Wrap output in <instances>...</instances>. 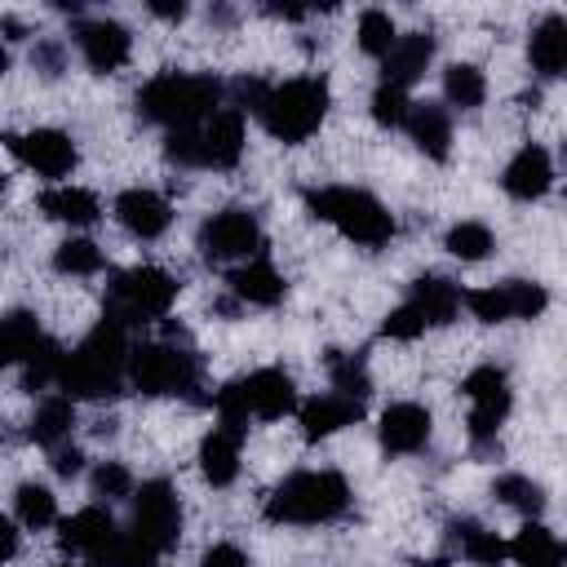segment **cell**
<instances>
[{
  "label": "cell",
  "instance_id": "obj_1",
  "mask_svg": "<svg viewBox=\"0 0 567 567\" xmlns=\"http://www.w3.org/2000/svg\"><path fill=\"white\" fill-rule=\"evenodd\" d=\"M128 341H124V323L106 319L84 337L80 350L66 354L58 385L66 390V399H106L120 390V377L128 372Z\"/></svg>",
  "mask_w": 567,
  "mask_h": 567
},
{
  "label": "cell",
  "instance_id": "obj_2",
  "mask_svg": "<svg viewBox=\"0 0 567 567\" xmlns=\"http://www.w3.org/2000/svg\"><path fill=\"white\" fill-rule=\"evenodd\" d=\"M217 97L221 84L213 75H155L137 93V111L177 133V128H199V120L217 115Z\"/></svg>",
  "mask_w": 567,
  "mask_h": 567
},
{
  "label": "cell",
  "instance_id": "obj_3",
  "mask_svg": "<svg viewBox=\"0 0 567 567\" xmlns=\"http://www.w3.org/2000/svg\"><path fill=\"white\" fill-rule=\"evenodd\" d=\"M350 487L341 474L332 470H301L292 478H284L270 501H266V518L270 523H328L346 509Z\"/></svg>",
  "mask_w": 567,
  "mask_h": 567
},
{
  "label": "cell",
  "instance_id": "obj_4",
  "mask_svg": "<svg viewBox=\"0 0 567 567\" xmlns=\"http://www.w3.org/2000/svg\"><path fill=\"white\" fill-rule=\"evenodd\" d=\"M306 208L319 217V221H332L346 239L354 244H385L394 235V217L368 195V190H354V186H323V190H306Z\"/></svg>",
  "mask_w": 567,
  "mask_h": 567
},
{
  "label": "cell",
  "instance_id": "obj_5",
  "mask_svg": "<svg viewBox=\"0 0 567 567\" xmlns=\"http://www.w3.org/2000/svg\"><path fill=\"white\" fill-rule=\"evenodd\" d=\"M261 124L279 137V142H306L323 115H328V84L323 80H288V84H275L261 102Z\"/></svg>",
  "mask_w": 567,
  "mask_h": 567
},
{
  "label": "cell",
  "instance_id": "obj_6",
  "mask_svg": "<svg viewBox=\"0 0 567 567\" xmlns=\"http://www.w3.org/2000/svg\"><path fill=\"white\" fill-rule=\"evenodd\" d=\"M168 159L177 164H204V168H230L244 151V115L239 111H217L199 128H177L168 133Z\"/></svg>",
  "mask_w": 567,
  "mask_h": 567
},
{
  "label": "cell",
  "instance_id": "obj_7",
  "mask_svg": "<svg viewBox=\"0 0 567 567\" xmlns=\"http://www.w3.org/2000/svg\"><path fill=\"white\" fill-rule=\"evenodd\" d=\"M292 408H297V390H292L288 372H279V368H261L244 381H230L217 394V416H230V421H248V416L279 421Z\"/></svg>",
  "mask_w": 567,
  "mask_h": 567
},
{
  "label": "cell",
  "instance_id": "obj_8",
  "mask_svg": "<svg viewBox=\"0 0 567 567\" xmlns=\"http://www.w3.org/2000/svg\"><path fill=\"white\" fill-rule=\"evenodd\" d=\"M177 297V284L173 275L155 270V266H137V270H124L115 275L111 284V306H106V319L115 323H142V319H164L168 306Z\"/></svg>",
  "mask_w": 567,
  "mask_h": 567
},
{
  "label": "cell",
  "instance_id": "obj_9",
  "mask_svg": "<svg viewBox=\"0 0 567 567\" xmlns=\"http://www.w3.org/2000/svg\"><path fill=\"white\" fill-rule=\"evenodd\" d=\"M128 381L142 390V394H182L195 385V359L177 346H137L128 354Z\"/></svg>",
  "mask_w": 567,
  "mask_h": 567
},
{
  "label": "cell",
  "instance_id": "obj_10",
  "mask_svg": "<svg viewBox=\"0 0 567 567\" xmlns=\"http://www.w3.org/2000/svg\"><path fill=\"white\" fill-rule=\"evenodd\" d=\"M545 288L540 284H527V279H505V284H492V288H474L465 292V306L474 319L483 323H505V319H536L545 310Z\"/></svg>",
  "mask_w": 567,
  "mask_h": 567
},
{
  "label": "cell",
  "instance_id": "obj_11",
  "mask_svg": "<svg viewBox=\"0 0 567 567\" xmlns=\"http://www.w3.org/2000/svg\"><path fill=\"white\" fill-rule=\"evenodd\" d=\"M177 527H182V509L168 483H142L137 501H133V536H142L155 554L177 545Z\"/></svg>",
  "mask_w": 567,
  "mask_h": 567
},
{
  "label": "cell",
  "instance_id": "obj_12",
  "mask_svg": "<svg viewBox=\"0 0 567 567\" xmlns=\"http://www.w3.org/2000/svg\"><path fill=\"white\" fill-rule=\"evenodd\" d=\"M465 399H470V434L478 443H487L501 430L505 412H509V381H505V372L501 368H474L465 377Z\"/></svg>",
  "mask_w": 567,
  "mask_h": 567
},
{
  "label": "cell",
  "instance_id": "obj_13",
  "mask_svg": "<svg viewBox=\"0 0 567 567\" xmlns=\"http://www.w3.org/2000/svg\"><path fill=\"white\" fill-rule=\"evenodd\" d=\"M257 244H261L257 221H252V213H244V208H226V213H217L213 221H204V230H199V248H204L208 261L248 257V252H257Z\"/></svg>",
  "mask_w": 567,
  "mask_h": 567
},
{
  "label": "cell",
  "instance_id": "obj_14",
  "mask_svg": "<svg viewBox=\"0 0 567 567\" xmlns=\"http://www.w3.org/2000/svg\"><path fill=\"white\" fill-rule=\"evenodd\" d=\"M9 146L40 177H66L75 168V146L58 128H35V133H22V137H9Z\"/></svg>",
  "mask_w": 567,
  "mask_h": 567
},
{
  "label": "cell",
  "instance_id": "obj_15",
  "mask_svg": "<svg viewBox=\"0 0 567 567\" xmlns=\"http://www.w3.org/2000/svg\"><path fill=\"white\" fill-rule=\"evenodd\" d=\"M244 430H248V421H230V416H221V421L213 425V434L204 439V447H199V470H204V478H208L213 487L235 483V474H239V443H244Z\"/></svg>",
  "mask_w": 567,
  "mask_h": 567
},
{
  "label": "cell",
  "instance_id": "obj_16",
  "mask_svg": "<svg viewBox=\"0 0 567 567\" xmlns=\"http://www.w3.org/2000/svg\"><path fill=\"white\" fill-rule=\"evenodd\" d=\"M75 44H80V53H84V62H89L93 71H115V66H124V62H128V49H133L128 31H124L120 22H111V18L80 22V27H75Z\"/></svg>",
  "mask_w": 567,
  "mask_h": 567
},
{
  "label": "cell",
  "instance_id": "obj_17",
  "mask_svg": "<svg viewBox=\"0 0 567 567\" xmlns=\"http://www.w3.org/2000/svg\"><path fill=\"white\" fill-rule=\"evenodd\" d=\"M115 536H120V532H115V523H111L106 509H80V514H71V518L62 523V532H58L62 549L93 558V567H97V558L111 549Z\"/></svg>",
  "mask_w": 567,
  "mask_h": 567
},
{
  "label": "cell",
  "instance_id": "obj_18",
  "mask_svg": "<svg viewBox=\"0 0 567 567\" xmlns=\"http://www.w3.org/2000/svg\"><path fill=\"white\" fill-rule=\"evenodd\" d=\"M115 217H120V226L128 230V235H137V239H155V235H164L168 230V199L164 195H155V190H124L120 199H115Z\"/></svg>",
  "mask_w": 567,
  "mask_h": 567
},
{
  "label": "cell",
  "instance_id": "obj_19",
  "mask_svg": "<svg viewBox=\"0 0 567 567\" xmlns=\"http://www.w3.org/2000/svg\"><path fill=\"white\" fill-rule=\"evenodd\" d=\"M430 439V412L421 403H394L381 416V443L385 452H421Z\"/></svg>",
  "mask_w": 567,
  "mask_h": 567
},
{
  "label": "cell",
  "instance_id": "obj_20",
  "mask_svg": "<svg viewBox=\"0 0 567 567\" xmlns=\"http://www.w3.org/2000/svg\"><path fill=\"white\" fill-rule=\"evenodd\" d=\"M363 412L359 399H346V394H319V399H306L301 403V430L306 439H328L346 425H354Z\"/></svg>",
  "mask_w": 567,
  "mask_h": 567
},
{
  "label": "cell",
  "instance_id": "obj_21",
  "mask_svg": "<svg viewBox=\"0 0 567 567\" xmlns=\"http://www.w3.org/2000/svg\"><path fill=\"white\" fill-rule=\"evenodd\" d=\"M430 58H434V35H430V31L399 35V44H394V49H390V58H385V80H381V84L408 89L412 80H421V75H425Z\"/></svg>",
  "mask_w": 567,
  "mask_h": 567
},
{
  "label": "cell",
  "instance_id": "obj_22",
  "mask_svg": "<svg viewBox=\"0 0 567 567\" xmlns=\"http://www.w3.org/2000/svg\"><path fill=\"white\" fill-rule=\"evenodd\" d=\"M549 177H554L549 155H545L540 146H523V151L505 164L501 186H505L514 199H536V195H545V190H549Z\"/></svg>",
  "mask_w": 567,
  "mask_h": 567
},
{
  "label": "cell",
  "instance_id": "obj_23",
  "mask_svg": "<svg viewBox=\"0 0 567 567\" xmlns=\"http://www.w3.org/2000/svg\"><path fill=\"white\" fill-rule=\"evenodd\" d=\"M527 58H532V66H536L545 80L563 75V71H567V18H554V13L540 18V22L532 27Z\"/></svg>",
  "mask_w": 567,
  "mask_h": 567
},
{
  "label": "cell",
  "instance_id": "obj_24",
  "mask_svg": "<svg viewBox=\"0 0 567 567\" xmlns=\"http://www.w3.org/2000/svg\"><path fill=\"white\" fill-rule=\"evenodd\" d=\"M408 133H412V142H416L430 159H447V151H452V124H447V111H443V106H434V102H412Z\"/></svg>",
  "mask_w": 567,
  "mask_h": 567
},
{
  "label": "cell",
  "instance_id": "obj_25",
  "mask_svg": "<svg viewBox=\"0 0 567 567\" xmlns=\"http://www.w3.org/2000/svg\"><path fill=\"white\" fill-rule=\"evenodd\" d=\"M509 554L518 567H563L567 563V545L554 540L540 523H527L514 540H509Z\"/></svg>",
  "mask_w": 567,
  "mask_h": 567
},
{
  "label": "cell",
  "instance_id": "obj_26",
  "mask_svg": "<svg viewBox=\"0 0 567 567\" xmlns=\"http://www.w3.org/2000/svg\"><path fill=\"white\" fill-rule=\"evenodd\" d=\"M461 301L465 297L447 279H439V275H425V279L412 284V306L425 315V323H452L456 310H461Z\"/></svg>",
  "mask_w": 567,
  "mask_h": 567
},
{
  "label": "cell",
  "instance_id": "obj_27",
  "mask_svg": "<svg viewBox=\"0 0 567 567\" xmlns=\"http://www.w3.org/2000/svg\"><path fill=\"white\" fill-rule=\"evenodd\" d=\"M40 213H49L53 221H66V226H89V221H97V199L80 186H53L40 195Z\"/></svg>",
  "mask_w": 567,
  "mask_h": 567
},
{
  "label": "cell",
  "instance_id": "obj_28",
  "mask_svg": "<svg viewBox=\"0 0 567 567\" xmlns=\"http://www.w3.org/2000/svg\"><path fill=\"white\" fill-rule=\"evenodd\" d=\"M230 288L244 297V301H252V306H275L279 297H284V279H279V270L270 266V261H248V266H239L235 275H230Z\"/></svg>",
  "mask_w": 567,
  "mask_h": 567
},
{
  "label": "cell",
  "instance_id": "obj_29",
  "mask_svg": "<svg viewBox=\"0 0 567 567\" xmlns=\"http://www.w3.org/2000/svg\"><path fill=\"white\" fill-rule=\"evenodd\" d=\"M75 425V403L62 394V399H44L35 408V421H31V439L40 447H58L66 439V430Z\"/></svg>",
  "mask_w": 567,
  "mask_h": 567
},
{
  "label": "cell",
  "instance_id": "obj_30",
  "mask_svg": "<svg viewBox=\"0 0 567 567\" xmlns=\"http://www.w3.org/2000/svg\"><path fill=\"white\" fill-rule=\"evenodd\" d=\"M452 532H456V540H461V554H465L470 563H478V567H496L501 558H509V545L496 540V532H487V527H478V523H456Z\"/></svg>",
  "mask_w": 567,
  "mask_h": 567
},
{
  "label": "cell",
  "instance_id": "obj_31",
  "mask_svg": "<svg viewBox=\"0 0 567 567\" xmlns=\"http://www.w3.org/2000/svg\"><path fill=\"white\" fill-rule=\"evenodd\" d=\"M443 93H447V102L452 106H483V97H487V80H483V71L478 66H470V62H456V66H447V75H443Z\"/></svg>",
  "mask_w": 567,
  "mask_h": 567
},
{
  "label": "cell",
  "instance_id": "obj_32",
  "mask_svg": "<svg viewBox=\"0 0 567 567\" xmlns=\"http://www.w3.org/2000/svg\"><path fill=\"white\" fill-rule=\"evenodd\" d=\"M328 377H332V390L337 394H346V399H368V390H372V381H368V368H363V359H354V354H341V350H332L328 354Z\"/></svg>",
  "mask_w": 567,
  "mask_h": 567
},
{
  "label": "cell",
  "instance_id": "obj_33",
  "mask_svg": "<svg viewBox=\"0 0 567 567\" xmlns=\"http://www.w3.org/2000/svg\"><path fill=\"white\" fill-rule=\"evenodd\" d=\"M399 44V35H394V22H390V13H381V9H368L363 18H359V49L368 53V58H390V49Z\"/></svg>",
  "mask_w": 567,
  "mask_h": 567
},
{
  "label": "cell",
  "instance_id": "obj_34",
  "mask_svg": "<svg viewBox=\"0 0 567 567\" xmlns=\"http://www.w3.org/2000/svg\"><path fill=\"white\" fill-rule=\"evenodd\" d=\"M62 363H66V354H62L53 341L40 337V346H35V350L27 354V363H22V381H27V390H40V385L58 381V377H62Z\"/></svg>",
  "mask_w": 567,
  "mask_h": 567
},
{
  "label": "cell",
  "instance_id": "obj_35",
  "mask_svg": "<svg viewBox=\"0 0 567 567\" xmlns=\"http://www.w3.org/2000/svg\"><path fill=\"white\" fill-rule=\"evenodd\" d=\"M155 563H159V554L133 532H120L111 540V549L97 558V567H155Z\"/></svg>",
  "mask_w": 567,
  "mask_h": 567
},
{
  "label": "cell",
  "instance_id": "obj_36",
  "mask_svg": "<svg viewBox=\"0 0 567 567\" xmlns=\"http://www.w3.org/2000/svg\"><path fill=\"white\" fill-rule=\"evenodd\" d=\"M447 252L461 261H483L492 252V230L483 221H461L447 230Z\"/></svg>",
  "mask_w": 567,
  "mask_h": 567
},
{
  "label": "cell",
  "instance_id": "obj_37",
  "mask_svg": "<svg viewBox=\"0 0 567 567\" xmlns=\"http://www.w3.org/2000/svg\"><path fill=\"white\" fill-rule=\"evenodd\" d=\"M53 266L62 275H97L102 270V248L93 239H66V244H58Z\"/></svg>",
  "mask_w": 567,
  "mask_h": 567
},
{
  "label": "cell",
  "instance_id": "obj_38",
  "mask_svg": "<svg viewBox=\"0 0 567 567\" xmlns=\"http://www.w3.org/2000/svg\"><path fill=\"white\" fill-rule=\"evenodd\" d=\"M58 518V505H53V492L49 487H40V483H27V487H18V523L22 527H49Z\"/></svg>",
  "mask_w": 567,
  "mask_h": 567
},
{
  "label": "cell",
  "instance_id": "obj_39",
  "mask_svg": "<svg viewBox=\"0 0 567 567\" xmlns=\"http://www.w3.org/2000/svg\"><path fill=\"white\" fill-rule=\"evenodd\" d=\"M35 346H40L35 319L22 315V310H13V315L4 319V359H9V363H27V354H31Z\"/></svg>",
  "mask_w": 567,
  "mask_h": 567
},
{
  "label": "cell",
  "instance_id": "obj_40",
  "mask_svg": "<svg viewBox=\"0 0 567 567\" xmlns=\"http://www.w3.org/2000/svg\"><path fill=\"white\" fill-rule=\"evenodd\" d=\"M408 115H412V102H408V89H394V84H381V89L372 93V120H377L381 128H399V124H408Z\"/></svg>",
  "mask_w": 567,
  "mask_h": 567
},
{
  "label": "cell",
  "instance_id": "obj_41",
  "mask_svg": "<svg viewBox=\"0 0 567 567\" xmlns=\"http://www.w3.org/2000/svg\"><path fill=\"white\" fill-rule=\"evenodd\" d=\"M496 496H501L509 509H518V514H540V505H545L540 487H536L532 478H523V474H505V478H496Z\"/></svg>",
  "mask_w": 567,
  "mask_h": 567
},
{
  "label": "cell",
  "instance_id": "obj_42",
  "mask_svg": "<svg viewBox=\"0 0 567 567\" xmlns=\"http://www.w3.org/2000/svg\"><path fill=\"white\" fill-rule=\"evenodd\" d=\"M381 332H385V337H394V341H412V337H421V332H425V315H421L412 301H403L399 310H390V319L381 323Z\"/></svg>",
  "mask_w": 567,
  "mask_h": 567
},
{
  "label": "cell",
  "instance_id": "obj_43",
  "mask_svg": "<svg viewBox=\"0 0 567 567\" xmlns=\"http://www.w3.org/2000/svg\"><path fill=\"white\" fill-rule=\"evenodd\" d=\"M128 487H133V478H128L124 465L106 461V465L93 470V492H97V496H128Z\"/></svg>",
  "mask_w": 567,
  "mask_h": 567
},
{
  "label": "cell",
  "instance_id": "obj_44",
  "mask_svg": "<svg viewBox=\"0 0 567 567\" xmlns=\"http://www.w3.org/2000/svg\"><path fill=\"white\" fill-rule=\"evenodd\" d=\"M199 567H248V558H244L239 545H213V549L199 558Z\"/></svg>",
  "mask_w": 567,
  "mask_h": 567
},
{
  "label": "cell",
  "instance_id": "obj_45",
  "mask_svg": "<svg viewBox=\"0 0 567 567\" xmlns=\"http://www.w3.org/2000/svg\"><path fill=\"white\" fill-rule=\"evenodd\" d=\"M80 465H84V456H80L75 447H53V470H58L62 478H71V474H80Z\"/></svg>",
  "mask_w": 567,
  "mask_h": 567
},
{
  "label": "cell",
  "instance_id": "obj_46",
  "mask_svg": "<svg viewBox=\"0 0 567 567\" xmlns=\"http://www.w3.org/2000/svg\"><path fill=\"white\" fill-rule=\"evenodd\" d=\"M151 13H159V18H173V22H177V18H186V4H182V0H177V4H173V0H155V4H151Z\"/></svg>",
  "mask_w": 567,
  "mask_h": 567
},
{
  "label": "cell",
  "instance_id": "obj_47",
  "mask_svg": "<svg viewBox=\"0 0 567 567\" xmlns=\"http://www.w3.org/2000/svg\"><path fill=\"white\" fill-rule=\"evenodd\" d=\"M0 532H4V558H13V549H18V532H13V523H4Z\"/></svg>",
  "mask_w": 567,
  "mask_h": 567
},
{
  "label": "cell",
  "instance_id": "obj_48",
  "mask_svg": "<svg viewBox=\"0 0 567 567\" xmlns=\"http://www.w3.org/2000/svg\"><path fill=\"white\" fill-rule=\"evenodd\" d=\"M412 567H452L447 558H425V563H412Z\"/></svg>",
  "mask_w": 567,
  "mask_h": 567
}]
</instances>
